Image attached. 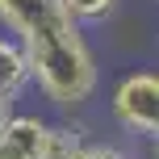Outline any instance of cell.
I'll return each mask as SVG.
<instances>
[{"label": "cell", "mask_w": 159, "mask_h": 159, "mask_svg": "<svg viewBox=\"0 0 159 159\" xmlns=\"http://www.w3.org/2000/svg\"><path fill=\"white\" fill-rule=\"evenodd\" d=\"M30 88H34V71H30V59H25L21 42L13 34H0V105L17 109V101Z\"/></svg>", "instance_id": "277c9868"}, {"label": "cell", "mask_w": 159, "mask_h": 159, "mask_svg": "<svg viewBox=\"0 0 159 159\" xmlns=\"http://www.w3.org/2000/svg\"><path fill=\"white\" fill-rule=\"evenodd\" d=\"M143 159H159V143H147V155Z\"/></svg>", "instance_id": "52a82bcc"}, {"label": "cell", "mask_w": 159, "mask_h": 159, "mask_svg": "<svg viewBox=\"0 0 159 159\" xmlns=\"http://www.w3.org/2000/svg\"><path fill=\"white\" fill-rule=\"evenodd\" d=\"M59 4L67 8V13L75 17L84 30H92V25H105V21H113V13H117V4L121 0H59Z\"/></svg>", "instance_id": "5b68a950"}, {"label": "cell", "mask_w": 159, "mask_h": 159, "mask_svg": "<svg viewBox=\"0 0 159 159\" xmlns=\"http://www.w3.org/2000/svg\"><path fill=\"white\" fill-rule=\"evenodd\" d=\"M67 159H134V155H130L126 147L109 143V138H92V134H88V138H84V143H80Z\"/></svg>", "instance_id": "8992f818"}, {"label": "cell", "mask_w": 159, "mask_h": 159, "mask_svg": "<svg viewBox=\"0 0 159 159\" xmlns=\"http://www.w3.org/2000/svg\"><path fill=\"white\" fill-rule=\"evenodd\" d=\"M0 159H55V121L46 113L13 109L0 126Z\"/></svg>", "instance_id": "3957f363"}, {"label": "cell", "mask_w": 159, "mask_h": 159, "mask_svg": "<svg viewBox=\"0 0 159 159\" xmlns=\"http://www.w3.org/2000/svg\"><path fill=\"white\" fill-rule=\"evenodd\" d=\"M109 121L138 143H159V67H130L113 80Z\"/></svg>", "instance_id": "7a4b0ae2"}, {"label": "cell", "mask_w": 159, "mask_h": 159, "mask_svg": "<svg viewBox=\"0 0 159 159\" xmlns=\"http://www.w3.org/2000/svg\"><path fill=\"white\" fill-rule=\"evenodd\" d=\"M8 113H13V109H8V105H0V126H4V117H8Z\"/></svg>", "instance_id": "ba28073f"}, {"label": "cell", "mask_w": 159, "mask_h": 159, "mask_svg": "<svg viewBox=\"0 0 159 159\" xmlns=\"http://www.w3.org/2000/svg\"><path fill=\"white\" fill-rule=\"evenodd\" d=\"M0 34L21 42L34 88L63 117H75L101 88V63L88 30L59 0H0Z\"/></svg>", "instance_id": "6da1fadb"}, {"label": "cell", "mask_w": 159, "mask_h": 159, "mask_svg": "<svg viewBox=\"0 0 159 159\" xmlns=\"http://www.w3.org/2000/svg\"><path fill=\"white\" fill-rule=\"evenodd\" d=\"M151 4H155V8H159V0H151Z\"/></svg>", "instance_id": "9c48e42d"}]
</instances>
